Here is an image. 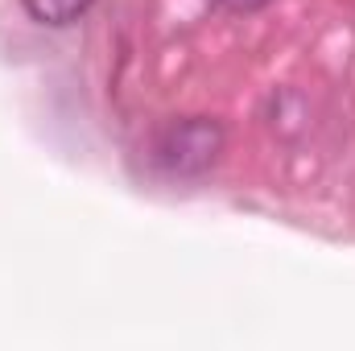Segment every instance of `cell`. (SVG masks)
Wrapping results in <instances>:
<instances>
[{"instance_id": "obj_1", "label": "cell", "mask_w": 355, "mask_h": 351, "mask_svg": "<svg viewBox=\"0 0 355 351\" xmlns=\"http://www.w3.org/2000/svg\"><path fill=\"white\" fill-rule=\"evenodd\" d=\"M219 149H223V128L207 116H186V120H174L170 128H162L153 145V162L166 174L194 178L215 166Z\"/></svg>"}, {"instance_id": "obj_2", "label": "cell", "mask_w": 355, "mask_h": 351, "mask_svg": "<svg viewBox=\"0 0 355 351\" xmlns=\"http://www.w3.org/2000/svg\"><path fill=\"white\" fill-rule=\"evenodd\" d=\"M21 4L42 25H71L91 8V0H21Z\"/></svg>"}, {"instance_id": "obj_3", "label": "cell", "mask_w": 355, "mask_h": 351, "mask_svg": "<svg viewBox=\"0 0 355 351\" xmlns=\"http://www.w3.org/2000/svg\"><path fill=\"white\" fill-rule=\"evenodd\" d=\"M219 4H227V8H261V4H268V0H219Z\"/></svg>"}]
</instances>
